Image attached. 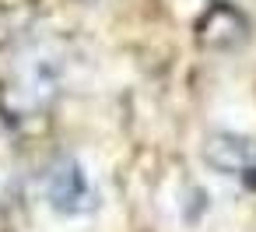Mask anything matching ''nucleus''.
I'll use <instances>...</instances> for the list:
<instances>
[{"label":"nucleus","instance_id":"nucleus-1","mask_svg":"<svg viewBox=\"0 0 256 232\" xmlns=\"http://www.w3.org/2000/svg\"><path fill=\"white\" fill-rule=\"evenodd\" d=\"M207 158L221 176H232L246 186H256V144L252 141L221 134L207 144Z\"/></svg>","mask_w":256,"mask_h":232},{"label":"nucleus","instance_id":"nucleus-2","mask_svg":"<svg viewBox=\"0 0 256 232\" xmlns=\"http://www.w3.org/2000/svg\"><path fill=\"white\" fill-rule=\"evenodd\" d=\"M84 172L74 165V162H64L50 172V200L53 207L60 211H78L81 200H84Z\"/></svg>","mask_w":256,"mask_h":232}]
</instances>
